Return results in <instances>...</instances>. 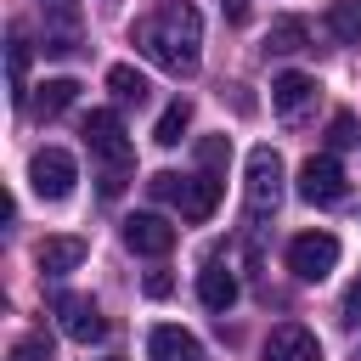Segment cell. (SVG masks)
Wrapping results in <instances>:
<instances>
[{"label": "cell", "instance_id": "6da1fadb", "mask_svg": "<svg viewBox=\"0 0 361 361\" xmlns=\"http://www.w3.org/2000/svg\"><path fill=\"white\" fill-rule=\"evenodd\" d=\"M130 45L152 68H164L175 79H192L197 73V56H203V17H197V6L169 0V6H158L152 17H141L130 28Z\"/></svg>", "mask_w": 361, "mask_h": 361}, {"label": "cell", "instance_id": "7a4b0ae2", "mask_svg": "<svg viewBox=\"0 0 361 361\" xmlns=\"http://www.w3.org/2000/svg\"><path fill=\"white\" fill-rule=\"evenodd\" d=\"M147 192L158 203L180 209V220H209L220 209V175H175V169H164V175L147 180Z\"/></svg>", "mask_w": 361, "mask_h": 361}, {"label": "cell", "instance_id": "3957f363", "mask_svg": "<svg viewBox=\"0 0 361 361\" xmlns=\"http://www.w3.org/2000/svg\"><path fill=\"white\" fill-rule=\"evenodd\" d=\"M282 203V152L254 147L248 152V220H271Z\"/></svg>", "mask_w": 361, "mask_h": 361}, {"label": "cell", "instance_id": "277c9868", "mask_svg": "<svg viewBox=\"0 0 361 361\" xmlns=\"http://www.w3.org/2000/svg\"><path fill=\"white\" fill-rule=\"evenodd\" d=\"M85 147L107 164V169H124L130 175V158H135V141L124 135V118L113 113V107H96L90 118H85Z\"/></svg>", "mask_w": 361, "mask_h": 361}, {"label": "cell", "instance_id": "5b68a950", "mask_svg": "<svg viewBox=\"0 0 361 361\" xmlns=\"http://www.w3.org/2000/svg\"><path fill=\"white\" fill-rule=\"evenodd\" d=\"M28 180H34V192H39L45 203H62V197L73 192V180H79V164H73V152H62V147H39V152L28 158Z\"/></svg>", "mask_w": 361, "mask_h": 361}, {"label": "cell", "instance_id": "8992f818", "mask_svg": "<svg viewBox=\"0 0 361 361\" xmlns=\"http://www.w3.org/2000/svg\"><path fill=\"white\" fill-rule=\"evenodd\" d=\"M333 265H338V237L333 231H299L288 243V271L299 282H322Z\"/></svg>", "mask_w": 361, "mask_h": 361}, {"label": "cell", "instance_id": "52a82bcc", "mask_svg": "<svg viewBox=\"0 0 361 361\" xmlns=\"http://www.w3.org/2000/svg\"><path fill=\"white\" fill-rule=\"evenodd\" d=\"M56 327L73 338V344H102L107 338V316L96 310V299H85V293H56Z\"/></svg>", "mask_w": 361, "mask_h": 361}, {"label": "cell", "instance_id": "ba28073f", "mask_svg": "<svg viewBox=\"0 0 361 361\" xmlns=\"http://www.w3.org/2000/svg\"><path fill=\"white\" fill-rule=\"evenodd\" d=\"M344 186H350V180H344V169H338L333 152H316V158L299 164V197H305V203H322V209H327V203L344 197Z\"/></svg>", "mask_w": 361, "mask_h": 361}, {"label": "cell", "instance_id": "9c48e42d", "mask_svg": "<svg viewBox=\"0 0 361 361\" xmlns=\"http://www.w3.org/2000/svg\"><path fill=\"white\" fill-rule=\"evenodd\" d=\"M259 355L265 361H322V338L310 327H299V322H282V327L265 333V350Z\"/></svg>", "mask_w": 361, "mask_h": 361}, {"label": "cell", "instance_id": "30bf717a", "mask_svg": "<svg viewBox=\"0 0 361 361\" xmlns=\"http://www.w3.org/2000/svg\"><path fill=\"white\" fill-rule=\"evenodd\" d=\"M124 243H130V254L164 259V254L175 248V226H169L164 214H130V220H124Z\"/></svg>", "mask_w": 361, "mask_h": 361}, {"label": "cell", "instance_id": "8fae6325", "mask_svg": "<svg viewBox=\"0 0 361 361\" xmlns=\"http://www.w3.org/2000/svg\"><path fill=\"white\" fill-rule=\"evenodd\" d=\"M316 90H322V85H316L310 73H276V79H271V107H276L282 118H299V113L316 102Z\"/></svg>", "mask_w": 361, "mask_h": 361}, {"label": "cell", "instance_id": "7c38bea8", "mask_svg": "<svg viewBox=\"0 0 361 361\" xmlns=\"http://www.w3.org/2000/svg\"><path fill=\"white\" fill-rule=\"evenodd\" d=\"M147 355H152V361H203V344H197L186 327H169V322H164V327L147 333Z\"/></svg>", "mask_w": 361, "mask_h": 361}, {"label": "cell", "instance_id": "4fadbf2b", "mask_svg": "<svg viewBox=\"0 0 361 361\" xmlns=\"http://www.w3.org/2000/svg\"><path fill=\"white\" fill-rule=\"evenodd\" d=\"M34 265L45 276H62V271H79L85 265V237H45L34 248Z\"/></svg>", "mask_w": 361, "mask_h": 361}, {"label": "cell", "instance_id": "5bb4252c", "mask_svg": "<svg viewBox=\"0 0 361 361\" xmlns=\"http://www.w3.org/2000/svg\"><path fill=\"white\" fill-rule=\"evenodd\" d=\"M197 299H203L209 310H231V305H237V276H231V265L203 259V271H197Z\"/></svg>", "mask_w": 361, "mask_h": 361}, {"label": "cell", "instance_id": "9a60e30c", "mask_svg": "<svg viewBox=\"0 0 361 361\" xmlns=\"http://www.w3.org/2000/svg\"><path fill=\"white\" fill-rule=\"evenodd\" d=\"M305 45H310L305 17H276V23L265 28V51H271V56H293V51H305Z\"/></svg>", "mask_w": 361, "mask_h": 361}, {"label": "cell", "instance_id": "2e32d148", "mask_svg": "<svg viewBox=\"0 0 361 361\" xmlns=\"http://www.w3.org/2000/svg\"><path fill=\"white\" fill-rule=\"evenodd\" d=\"M6 79H11V102L23 107V102H28V39H23V28H11V45H6Z\"/></svg>", "mask_w": 361, "mask_h": 361}, {"label": "cell", "instance_id": "e0dca14e", "mask_svg": "<svg viewBox=\"0 0 361 361\" xmlns=\"http://www.w3.org/2000/svg\"><path fill=\"white\" fill-rule=\"evenodd\" d=\"M73 96H79V85H73V79H45V85L34 90V113H39V118H56V113H68V107H73Z\"/></svg>", "mask_w": 361, "mask_h": 361}, {"label": "cell", "instance_id": "ac0fdd59", "mask_svg": "<svg viewBox=\"0 0 361 361\" xmlns=\"http://www.w3.org/2000/svg\"><path fill=\"white\" fill-rule=\"evenodd\" d=\"M327 28L344 45H361V0H327Z\"/></svg>", "mask_w": 361, "mask_h": 361}, {"label": "cell", "instance_id": "d6986e66", "mask_svg": "<svg viewBox=\"0 0 361 361\" xmlns=\"http://www.w3.org/2000/svg\"><path fill=\"white\" fill-rule=\"evenodd\" d=\"M107 90H113L118 102H135V107H141L152 85H147V79H141V73H135L130 62H118V68H107Z\"/></svg>", "mask_w": 361, "mask_h": 361}, {"label": "cell", "instance_id": "ffe728a7", "mask_svg": "<svg viewBox=\"0 0 361 361\" xmlns=\"http://www.w3.org/2000/svg\"><path fill=\"white\" fill-rule=\"evenodd\" d=\"M186 124H192V102H169V107L158 113V130H152V141H158V147H175V141L186 135Z\"/></svg>", "mask_w": 361, "mask_h": 361}, {"label": "cell", "instance_id": "44dd1931", "mask_svg": "<svg viewBox=\"0 0 361 361\" xmlns=\"http://www.w3.org/2000/svg\"><path fill=\"white\" fill-rule=\"evenodd\" d=\"M6 361H51V338H45V333H23Z\"/></svg>", "mask_w": 361, "mask_h": 361}, {"label": "cell", "instance_id": "7402d4cb", "mask_svg": "<svg viewBox=\"0 0 361 361\" xmlns=\"http://www.w3.org/2000/svg\"><path fill=\"white\" fill-rule=\"evenodd\" d=\"M197 158H203L209 169H220V164H231V141H226V135H209V141H197Z\"/></svg>", "mask_w": 361, "mask_h": 361}, {"label": "cell", "instance_id": "603a6c76", "mask_svg": "<svg viewBox=\"0 0 361 361\" xmlns=\"http://www.w3.org/2000/svg\"><path fill=\"white\" fill-rule=\"evenodd\" d=\"M355 141V118L350 113H333V124H327V147L338 152V147H350Z\"/></svg>", "mask_w": 361, "mask_h": 361}, {"label": "cell", "instance_id": "cb8c5ba5", "mask_svg": "<svg viewBox=\"0 0 361 361\" xmlns=\"http://www.w3.org/2000/svg\"><path fill=\"white\" fill-rule=\"evenodd\" d=\"M141 288H147V299H169V288H175V282H169V271H147V282H141Z\"/></svg>", "mask_w": 361, "mask_h": 361}, {"label": "cell", "instance_id": "d4e9b609", "mask_svg": "<svg viewBox=\"0 0 361 361\" xmlns=\"http://www.w3.org/2000/svg\"><path fill=\"white\" fill-rule=\"evenodd\" d=\"M344 316H350V322H361V276H355V282H350V293H344Z\"/></svg>", "mask_w": 361, "mask_h": 361}, {"label": "cell", "instance_id": "484cf974", "mask_svg": "<svg viewBox=\"0 0 361 361\" xmlns=\"http://www.w3.org/2000/svg\"><path fill=\"white\" fill-rule=\"evenodd\" d=\"M226 17H231V23H243V17H248V0H226Z\"/></svg>", "mask_w": 361, "mask_h": 361}, {"label": "cell", "instance_id": "4316f807", "mask_svg": "<svg viewBox=\"0 0 361 361\" xmlns=\"http://www.w3.org/2000/svg\"><path fill=\"white\" fill-rule=\"evenodd\" d=\"M45 11H79V0H45Z\"/></svg>", "mask_w": 361, "mask_h": 361}, {"label": "cell", "instance_id": "83f0119b", "mask_svg": "<svg viewBox=\"0 0 361 361\" xmlns=\"http://www.w3.org/2000/svg\"><path fill=\"white\" fill-rule=\"evenodd\" d=\"M102 361H118V355H102Z\"/></svg>", "mask_w": 361, "mask_h": 361}]
</instances>
